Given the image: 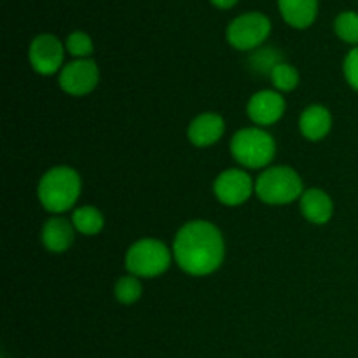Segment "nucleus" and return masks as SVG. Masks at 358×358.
<instances>
[{"label": "nucleus", "instance_id": "nucleus-1", "mask_svg": "<svg viewBox=\"0 0 358 358\" xmlns=\"http://www.w3.org/2000/svg\"><path fill=\"white\" fill-rule=\"evenodd\" d=\"M173 257L187 275H212L224 261V238L219 227L206 220L182 226L173 241Z\"/></svg>", "mask_w": 358, "mask_h": 358}, {"label": "nucleus", "instance_id": "nucleus-2", "mask_svg": "<svg viewBox=\"0 0 358 358\" xmlns=\"http://www.w3.org/2000/svg\"><path fill=\"white\" fill-rule=\"evenodd\" d=\"M38 201L48 212L63 213L73 208L80 194V177L70 166H55L38 182Z\"/></svg>", "mask_w": 358, "mask_h": 358}, {"label": "nucleus", "instance_id": "nucleus-3", "mask_svg": "<svg viewBox=\"0 0 358 358\" xmlns=\"http://www.w3.org/2000/svg\"><path fill=\"white\" fill-rule=\"evenodd\" d=\"M276 152L275 138L262 128L240 129L231 140V154L238 164L261 170L273 161Z\"/></svg>", "mask_w": 358, "mask_h": 358}, {"label": "nucleus", "instance_id": "nucleus-4", "mask_svg": "<svg viewBox=\"0 0 358 358\" xmlns=\"http://www.w3.org/2000/svg\"><path fill=\"white\" fill-rule=\"evenodd\" d=\"M304 192L299 173L289 166H271L255 180V194L268 205H289Z\"/></svg>", "mask_w": 358, "mask_h": 358}, {"label": "nucleus", "instance_id": "nucleus-5", "mask_svg": "<svg viewBox=\"0 0 358 358\" xmlns=\"http://www.w3.org/2000/svg\"><path fill=\"white\" fill-rule=\"evenodd\" d=\"M171 254L159 240L145 238L129 247L126 254V268L136 278H156L170 268Z\"/></svg>", "mask_w": 358, "mask_h": 358}, {"label": "nucleus", "instance_id": "nucleus-6", "mask_svg": "<svg viewBox=\"0 0 358 358\" xmlns=\"http://www.w3.org/2000/svg\"><path fill=\"white\" fill-rule=\"evenodd\" d=\"M271 34V21L262 13H247L234 17L226 31L227 42L238 51L259 48Z\"/></svg>", "mask_w": 358, "mask_h": 358}, {"label": "nucleus", "instance_id": "nucleus-7", "mask_svg": "<svg viewBox=\"0 0 358 358\" xmlns=\"http://www.w3.org/2000/svg\"><path fill=\"white\" fill-rule=\"evenodd\" d=\"M100 80L98 65L90 58L73 59L59 72V87L70 96H84L90 94Z\"/></svg>", "mask_w": 358, "mask_h": 358}, {"label": "nucleus", "instance_id": "nucleus-8", "mask_svg": "<svg viewBox=\"0 0 358 358\" xmlns=\"http://www.w3.org/2000/svg\"><path fill=\"white\" fill-rule=\"evenodd\" d=\"M65 48L58 37L51 34H41L31 41L28 49V59L31 69L41 76H52L63 65Z\"/></svg>", "mask_w": 358, "mask_h": 358}, {"label": "nucleus", "instance_id": "nucleus-9", "mask_svg": "<svg viewBox=\"0 0 358 358\" xmlns=\"http://www.w3.org/2000/svg\"><path fill=\"white\" fill-rule=\"evenodd\" d=\"M254 191L255 184L252 182L250 175L238 168L222 171L213 182V192L217 199L227 206L243 205Z\"/></svg>", "mask_w": 358, "mask_h": 358}, {"label": "nucleus", "instance_id": "nucleus-10", "mask_svg": "<svg viewBox=\"0 0 358 358\" xmlns=\"http://www.w3.org/2000/svg\"><path fill=\"white\" fill-rule=\"evenodd\" d=\"M247 114L257 126H271L285 114V100L276 91H259L248 100Z\"/></svg>", "mask_w": 358, "mask_h": 358}, {"label": "nucleus", "instance_id": "nucleus-11", "mask_svg": "<svg viewBox=\"0 0 358 358\" xmlns=\"http://www.w3.org/2000/svg\"><path fill=\"white\" fill-rule=\"evenodd\" d=\"M224 129H226L224 119L219 114L206 112V114H201L196 119H192V122L189 124L187 135L192 145L210 147L222 138Z\"/></svg>", "mask_w": 358, "mask_h": 358}, {"label": "nucleus", "instance_id": "nucleus-12", "mask_svg": "<svg viewBox=\"0 0 358 358\" xmlns=\"http://www.w3.org/2000/svg\"><path fill=\"white\" fill-rule=\"evenodd\" d=\"M301 212L313 224H327L334 215V203L322 189H308L301 196Z\"/></svg>", "mask_w": 358, "mask_h": 358}, {"label": "nucleus", "instance_id": "nucleus-13", "mask_svg": "<svg viewBox=\"0 0 358 358\" xmlns=\"http://www.w3.org/2000/svg\"><path fill=\"white\" fill-rule=\"evenodd\" d=\"M73 224L62 217H52L42 227V243L52 254L69 250L73 243Z\"/></svg>", "mask_w": 358, "mask_h": 358}, {"label": "nucleus", "instance_id": "nucleus-14", "mask_svg": "<svg viewBox=\"0 0 358 358\" xmlns=\"http://www.w3.org/2000/svg\"><path fill=\"white\" fill-rule=\"evenodd\" d=\"M332 128V115L322 105H311L301 114L299 129L304 138L317 142V140L325 138Z\"/></svg>", "mask_w": 358, "mask_h": 358}, {"label": "nucleus", "instance_id": "nucleus-15", "mask_svg": "<svg viewBox=\"0 0 358 358\" xmlns=\"http://www.w3.org/2000/svg\"><path fill=\"white\" fill-rule=\"evenodd\" d=\"M283 20L294 28H308L317 20L318 0H278Z\"/></svg>", "mask_w": 358, "mask_h": 358}, {"label": "nucleus", "instance_id": "nucleus-16", "mask_svg": "<svg viewBox=\"0 0 358 358\" xmlns=\"http://www.w3.org/2000/svg\"><path fill=\"white\" fill-rule=\"evenodd\" d=\"M72 224L76 231L86 236H94L103 229V215L94 206H80V208L73 210L72 213Z\"/></svg>", "mask_w": 358, "mask_h": 358}, {"label": "nucleus", "instance_id": "nucleus-17", "mask_svg": "<svg viewBox=\"0 0 358 358\" xmlns=\"http://www.w3.org/2000/svg\"><path fill=\"white\" fill-rule=\"evenodd\" d=\"M114 294L119 303L124 304V306H129V304L136 303L142 297V283L133 275L121 276L117 280V283H115Z\"/></svg>", "mask_w": 358, "mask_h": 358}, {"label": "nucleus", "instance_id": "nucleus-18", "mask_svg": "<svg viewBox=\"0 0 358 358\" xmlns=\"http://www.w3.org/2000/svg\"><path fill=\"white\" fill-rule=\"evenodd\" d=\"M334 30L341 41L358 45V13L346 10L339 14L334 21Z\"/></svg>", "mask_w": 358, "mask_h": 358}, {"label": "nucleus", "instance_id": "nucleus-19", "mask_svg": "<svg viewBox=\"0 0 358 358\" xmlns=\"http://www.w3.org/2000/svg\"><path fill=\"white\" fill-rule=\"evenodd\" d=\"M273 86L280 91H292L299 84V72L289 63H276L271 69Z\"/></svg>", "mask_w": 358, "mask_h": 358}, {"label": "nucleus", "instance_id": "nucleus-20", "mask_svg": "<svg viewBox=\"0 0 358 358\" xmlns=\"http://www.w3.org/2000/svg\"><path fill=\"white\" fill-rule=\"evenodd\" d=\"M65 49L70 55L76 56L77 59L90 58L94 51L93 41H91L90 35L84 34V31H73V34H70L65 42Z\"/></svg>", "mask_w": 358, "mask_h": 358}, {"label": "nucleus", "instance_id": "nucleus-21", "mask_svg": "<svg viewBox=\"0 0 358 358\" xmlns=\"http://www.w3.org/2000/svg\"><path fill=\"white\" fill-rule=\"evenodd\" d=\"M343 70H345V77L350 86L358 91V45L346 55Z\"/></svg>", "mask_w": 358, "mask_h": 358}, {"label": "nucleus", "instance_id": "nucleus-22", "mask_svg": "<svg viewBox=\"0 0 358 358\" xmlns=\"http://www.w3.org/2000/svg\"><path fill=\"white\" fill-rule=\"evenodd\" d=\"M210 2L215 7H219V9H231L238 0H210Z\"/></svg>", "mask_w": 358, "mask_h": 358}]
</instances>
